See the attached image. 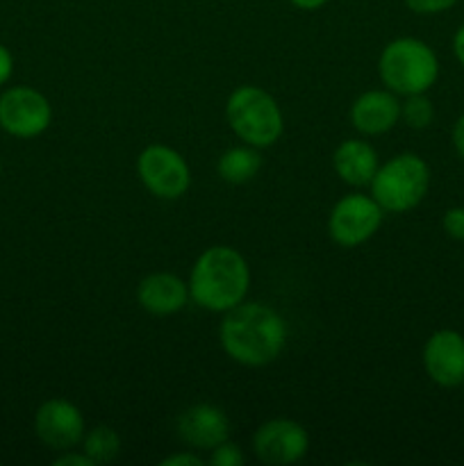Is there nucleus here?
I'll use <instances>...</instances> for the list:
<instances>
[{
    "mask_svg": "<svg viewBox=\"0 0 464 466\" xmlns=\"http://www.w3.org/2000/svg\"><path fill=\"white\" fill-rule=\"evenodd\" d=\"M287 321L271 305L239 303L223 314L218 339L232 362L259 369L276 362L287 346Z\"/></svg>",
    "mask_w": 464,
    "mask_h": 466,
    "instance_id": "obj_1",
    "label": "nucleus"
},
{
    "mask_svg": "<svg viewBox=\"0 0 464 466\" xmlns=\"http://www.w3.org/2000/svg\"><path fill=\"white\" fill-rule=\"evenodd\" d=\"M187 285L198 308L226 314L248 296L250 267L232 246H212L196 258Z\"/></svg>",
    "mask_w": 464,
    "mask_h": 466,
    "instance_id": "obj_2",
    "label": "nucleus"
},
{
    "mask_svg": "<svg viewBox=\"0 0 464 466\" xmlns=\"http://www.w3.org/2000/svg\"><path fill=\"white\" fill-rule=\"evenodd\" d=\"M378 76L396 96L428 94L439 77V57L426 41L398 36L382 48Z\"/></svg>",
    "mask_w": 464,
    "mask_h": 466,
    "instance_id": "obj_3",
    "label": "nucleus"
},
{
    "mask_svg": "<svg viewBox=\"0 0 464 466\" xmlns=\"http://www.w3.org/2000/svg\"><path fill=\"white\" fill-rule=\"evenodd\" d=\"M226 118L230 130L255 148H268L285 132V116L277 100L255 85H241L227 96Z\"/></svg>",
    "mask_w": 464,
    "mask_h": 466,
    "instance_id": "obj_4",
    "label": "nucleus"
},
{
    "mask_svg": "<svg viewBox=\"0 0 464 466\" xmlns=\"http://www.w3.org/2000/svg\"><path fill=\"white\" fill-rule=\"evenodd\" d=\"M368 189L385 212L405 214L426 198L430 189V167L417 153H400L378 167Z\"/></svg>",
    "mask_w": 464,
    "mask_h": 466,
    "instance_id": "obj_5",
    "label": "nucleus"
},
{
    "mask_svg": "<svg viewBox=\"0 0 464 466\" xmlns=\"http://www.w3.org/2000/svg\"><path fill=\"white\" fill-rule=\"evenodd\" d=\"M136 176L141 185L162 200H177L191 187V168L176 148L150 144L136 157Z\"/></svg>",
    "mask_w": 464,
    "mask_h": 466,
    "instance_id": "obj_6",
    "label": "nucleus"
},
{
    "mask_svg": "<svg viewBox=\"0 0 464 466\" xmlns=\"http://www.w3.org/2000/svg\"><path fill=\"white\" fill-rule=\"evenodd\" d=\"M385 209L371 194H348L335 203L328 217L330 239L341 248L362 246L380 230Z\"/></svg>",
    "mask_w": 464,
    "mask_h": 466,
    "instance_id": "obj_7",
    "label": "nucleus"
},
{
    "mask_svg": "<svg viewBox=\"0 0 464 466\" xmlns=\"http://www.w3.org/2000/svg\"><path fill=\"white\" fill-rule=\"evenodd\" d=\"M53 123V105L39 89L18 85L0 96V127L14 139H35Z\"/></svg>",
    "mask_w": 464,
    "mask_h": 466,
    "instance_id": "obj_8",
    "label": "nucleus"
},
{
    "mask_svg": "<svg viewBox=\"0 0 464 466\" xmlns=\"http://www.w3.org/2000/svg\"><path fill=\"white\" fill-rule=\"evenodd\" d=\"M309 451V435L294 419H268L255 431L253 453L262 464L289 466Z\"/></svg>",
    "mask_w": 464,
    "mask_h": 466,
    "instance_id": "obj_9",
    "label": "nucleus"
},
{
    "mask_svg": "<svg viewBox=\"0 0 464 466\" xmlns=\"http://www.w3.org/2000/svg\"><path fill=\"white\" fill-rule=\"evenodd\" d=\"M85 417L66 399H48L35 412V435L50 451H71L85 440Z\"/></svg>",
    "mask_w": 464,
    "mask_h": 466,
    "instance_id": "obj_10",
    "label": "nucleus"
},
{
    "mask_svg": "<svg viewBox=\"0 0 464 466\" xmlns=\"http://www.w3.org/2000/svg\"><path fill=\"white\" fill-rule=\"evenodd\" d=\"M423 369L435 385L455 390L464 385V335L458 330H437L423 346Z\"/></svg>",
    "mask_w": 464,
    "mask_h": 466,
    "instance_id": "obj_11",
    "label": "nucleus"
},
{
    "mask_svg": "<svg viewBox=\"0 0 464 466\" xmlns=\"http://www.w3.org/2000/svg\"><path fill=\"white\" fill-rule=\"evenodd\" d=\"M176 432L189 449L212 451L230 440V419L217 405L198 403L177 417Z\"/></svg>",
    "mask_w": 464,
    "mask_h": 466,
    "instance_id": "obj_12",
    "label": "nucleus"
},
{
    "mask_svg": "<svg viewBox=\"0 0 464 466\" xmlns=\"http://www.w3.org/2000/svg\"><path fill=\"white\" fill-rule=\"evenodd\" d=\"M400 121V100L389 89H371L350 105V123L364 137H378L389 132Z\"/></svg>",
    "mask_w": 464,
    "mask_h": 466,
    "instance_id": "obj_13",
    "label": "nucleus"
},
{
    "mask_svg": "<svg viewBox=\"0 0 464 466\" xmlns=\"http://www.w3.org/2000/svg\"><path fill=\"white\" fill-rule=\"evenodd\" d=\"M189 300V285L176 273H150L136 287V303L153 317H171L182 312Z\"/></svg>",
    "mask_w": 464,
    "mask_h": 466,
    "instance_id": "obj_14",
    "label": "nucleus"
},
{
    "mask_svg": "<svg viewBox=\"0 0 464 466\" xmlns=\"http://www.w3.org/2000/svg\"><path fill=\"white\" fill-rule=\"evenodd\" d=\"M380 167L378 150L364 139H346L332 153V168L350 187H368Z\"/></svg>",
    "mask_w": 464,
    "mask_h": 466,
    "instance_id": "obj_15",
    "label": "nucleus"
},
{
    "mask_svg": "<svg viewBox=\"0 0 464 466\" xmlns=\"http://www.w3.org/2000/svg\"><path fill=\"white\" fill-rule=\"evenodd\" d=\"M262 168V155L255 146H232L218 157L217 171L227 185H246Z\"/></svg>",
    "mask_w": 464,
    "mask_h": 466,
    "instance_id": "obj_16",
    "label": "nucleus"
},
{
    "mask_svg": "<svg viewBox=\"0 0 464 466\" xmlns=\"http://www.w3.org/2000/svg\"><path fill=\"white\" fill-rule=\"evenodd\" d=\"M82 453L94 464L112 462L121 453V437L109 426L91 428L89 432H85V440H82Z\"/></svg>",
    "mask_w": 464,
    "mask_h": 466,
    "instance_id": "obj_17",
    "label": "nucleus"
},
{
    "mask_svg": "<svg viewBox=\"0 0 464 466\" xmlns=\"http://www.w3.org/2000/svg\"><path fill=\"white\" fill-rule=\"evenodd\" d=\"M400 118L405 121V126L414 127V130H423L435 118V107H432L430 98L426 94L405 96V100L400 103Z\"/></svg>",
    "mask_w": 464,
    "mask_h": 466,
    "instance_id": "obj_18",
    "label": "nucleus"
},
{
    "mask_svg": "<svg viewBox=\"0 0 464 466\" xmlns=\"http://www.w3.org/2000/svg\"><path fill=\"white\" fill-rule=\"evenodd\" d=\"M209 460L207 462L212 466H244L246 458L244 453H241V449L237 444H232L230 440L223 441V444H218L217 449L209 451Z\"/></svg>",
    "mask_w": 464,
    "mask_h": 466,
    "instance_id": "obj_19",
    "label": "nucleus"
},
{
    "mask_svg": "<svg viewBox=\"0 0 464 466\" xmlns=\"http://www.w3.org/2000/svg\"><path fill=\"white\" fill-rule=\"evenodd\" d=\"M441 228H444L450 239L464 241V208L446 209L444 218H441Z\"/></svg>",
    "mask_w": 464,
    "mask_h": 466,
    "instance_id": "obj_20",
    "label": "nucleus"
},
{
    "mask_svg": "<svg viewBox=\"0 0 464 466\" xmlns=\"http://www.w3.org/2000/svg\"><path fill=\"white\" fill-rule=\"evenodd\" d=\"M414 14H441L455 7L459 0H403Z\"/></svg>",
    "mask_w": 464,
    "mask_h": 466,
    "instance_id": "obj_21",
    "label": "nucleus"
},
{
    "mask_svg": "<svg viewBox=\"0 0 464 466\" xmlns=\"http://www.w3.org/2000/svg\"><path fill=\"white\" fill-rule=\"evenodd\" d=\"M205 460L198 458L194 451H185V453H173L162 460V466H203Z\"/></svg>",
    "mask_w": 464,
    "mask_h": 466,
    "instance_id": "obj_22",
    "label": "nucleus"
},
{
    "mask_svg": "<svg viewBox=\"0 0 464 466\" xmlns=\"http://www.w3.org/2000/svg\"><path fill=\"white\" fill-rule=\"evenodd\" d=\"M14 76V55L5 44H0V86L7 85Z\"/></svg>",
    "mask_w": 464,
    "mask_h": 466,
    "instance_id": "obj_23",
    "label": "nucleus"
},
{
    "mask_svg": "<svg viewBox=\"0 0 464 466\" xmlns=\"http://www.w3.org/2000/svg\"><path fill=\"white\" fill-rule=\"evenodd\" d=\"M55 466H96L94 462H91L89 458H86L85 453H76V451H64L62 455H59V458H55V462H53Z\"/></svg>",
    "mask_w": 464,
    "mask_h": 466,
    "instance_id": "obj_24",
    "label": "nucleus"
},
{
    "mask_svg": "<svg viewBox=\"0 0 464 466\" xmlns=\"http://www.w3.org/2000/svg\"><path fill=\"white\" fill-rule=\"evenodd\" d=\"M450 139H453L455 153H458L459 157L464 159V114L458 118V121H455L453 135H450Z\"/></svg>",
    "mask_w": 464,
    "mask_h": 466,
    "instance_id": "obj_25",
    "label": "nucleus"
},
{
    "mask_svg": "<svg viewBox=\"0 0 464 466\" xmlns=\"http://www.w3.org/2000/svg\"><path fill=\"white\" fill-rule=\"evenodd\" d=\"M453 53H455V59L464 66V23L455 30L453 35Z\"/></svg>",
    "mask_w": 464,
    "mask_h": 466,
    "instance_id": "obj_26",
    "label": "nucleus"
},
{
    "mask_svg": "<svg viewBox=\"0 0 464 466\" xmlns=\"http://www.w3.org/2000/svg\"><path fill=\"white\" fill-rule=\"evenodd\" d=\"M294 7L303 9V12H317V9H321L323 5H328L330 0H289Z\"/></svg>",
    "mask_w": 464,
    "mask_h": 466,
    "instance_id": "obj_27",
    "label": "nucleus"
},
{
    "mask_svg": "<svg viewBox=\"0 0 464 466\" xmlns=\"http://www.w3.org/2000/svg\"><path fill=\"white\" fill-rule=\"evenodd\" d=\"M0 173H3V159H0Z\"/></svg>",
    "mask_w": 464,
    "mask_h": 466,
    "instance_id": "obj_28",
    "label": "nucleus"
}]
</instances>
